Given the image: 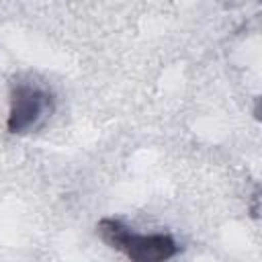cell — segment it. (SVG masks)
<instances>
[{
    "label": "cell",
    "mask_w": 262,
    "mask_h": 262,
    "mask_svg": "<svg viewBox=\"0 0 262 262\" xmlns=\"http://www.w3.org/2000/svg\"><path fill=\"white\" fill-rule=\"evenodd\" d=\"M96 231L100 239L117 252H123L129 262H168L180 252L176 239L168 233L141 235L131 231L123 221L104 217L98 221Z\"/></svg>",
    "instance_id": "cell-1"
},
{
    "label": "cell",
    "mask_w": 262,
    "mask_h": 262,
    "mask_svg": "<svg viewBox=\"0 0 262 262\" xmlns=\"http://www.w3.org/2000/svg\"><path fill=\"white\" fill-rule=\"evenodd\" d=\"M51 111V96L31 84H18L10 92V108L6 119L8 133L20 135L31 131L45 113Z\"/></svg>",
    "instance_id": "cell-2"
}]
</instances>
